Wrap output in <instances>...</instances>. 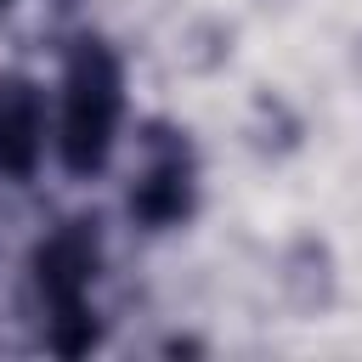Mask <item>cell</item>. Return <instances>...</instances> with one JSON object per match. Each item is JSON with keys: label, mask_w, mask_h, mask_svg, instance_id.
<instances>
[{"label": "cell", "mask_w": 362, "mask_h": 362, "mask_svg": "<svg viewBox=\"0 0 362 362\" xmlns=\"http://www.w3.org/2000/svg\"><path fill=\"white\" fill-rule=\"evenodd\" d=\"M124 119V68L107 40H79L62 68V124L57 147L74 175H102Z\"/></svg>", "instance_id": "6da1fadb"}, {"label": "cell", "mask_w": 362, "mask_h": 362, "mask_svg": "<svg viewBox=\"0 0 362 362\" xmlns=\"http://www.w3.org/2000/svg\"><path fill=\"white\" fill-rule=\"evenodd\" d=\"M102 272V238L96 221H62L40 249H34V288L51 317V351L57 356H85L96 345V311H90V283Z\"/></svg>", "instance_id": "7a4b0ae2"}, {"label": "cell", "mask_w": 362, "mask_h": 362, "mask_svg": "<svg viewBox=\"0 0 362 362\" xmlns=\"http://www.w3.org/2000/svg\"><path fill=\"white\" fill-rule=\"evenodd\" d=\"M198 204V158L187 147V130L170 124H147V170L130 192V215L153 232L181 226Z\"/></svg>", "instance_id": "3957f363"}, {"label": "cell", "mask_w": 362, "mask_h": 362, "mask_svg": "<svg viewBox=\"0 0 362 362\" xmlns=\"http://www.w3.org/2000/svg\"><path fill=\"white\" fill-rule=\"evenodd\" d=\"M272 283H277V300H283L288 317H300V322L328 317L334 300H339V260H334V243H328L322 232H294V238L283 243V255H277Z\"/></svg>", "instance_id": "277c9868"}, {"label": "cell", "mask_w": 362, "mask_h": 362, "mask_svg": "<svg viewBox=\"0 0 362 362\" xmlns=\"http://www.w3.org/2000/svg\"><path fill=\"white\" fill-rule=\"evenodd\" d=\"M45 147V96L28 74H0V170L28 181Z\"/></svg>", "instance_id": "5b68a950"}, {"label": "cell", "mask_w": 362, "mask_h": 362, "mask_svg": "<svg viewBox=\"0 0 362 362\" xmlns=\"http://www.w3.org/2000/svg\"><path fill=\"white\" fill-rule=\"evenodd\" d=\"M243 141H249L255 158L277 164V158L300 153V141H305V119H300V107H294L283 90H266V85H260V90L249 96V113H243Z\"/></svg>", "instance_id": "8992f818"}, {"label": "cell", "mask_w": 362, "mask_h": 362, "mask_svg": "<svg viewBox=\"0 0 362 362\" xmlns=\"http://www.w3.org/2000/svg\"><path fill=\"white\" fill-rule=\"evenodd\" d=\"M232 23L226 17H192L181 34H175V68L181 74H215L232 62Z\"/></svg>", "instance_id": "52a82bcc"}, {"label": "cell", "mask_w": 362, "mask_h": 362, "mask_svg": "<svg viewBox=\"0 0 362 362\" xmlns=\"http://www.w3.org/2000/svg\"><path fill=\"white\" fill-rule=\"evenodd\" d=\"M249 6H255V11H272V17H277V11H288L294 0H249Z\"/></svg>", "instance_id": "ba28073f"}, {"label": "cell", "mask_w": 362, "mask_h": 362, "mask_svg": "<svg viewBox=\"0 0 362 362\" xmlns=\"http://www.w3.org/2000/svg\"><path fill=\"white\" fill-rule=\"evenodd\" d=\"M351 74H356V85H362V34H356V45H351Z\"/></svg>", "instance_id": "9c48e42d"}, {"label": "cell", "mask_w": 362, "mask_h": 362, "mask_svg": "<svg viewBox=\"0 0 362 362\" xmlns=\"http://www.w3.org/2000/svg\"><path fill=\"white\" fill-rule=\"evenodd\" d=\"M0 6H11V0H0Z\"/></svg>", "instance_id": "30bf717a"}]
</instances>
